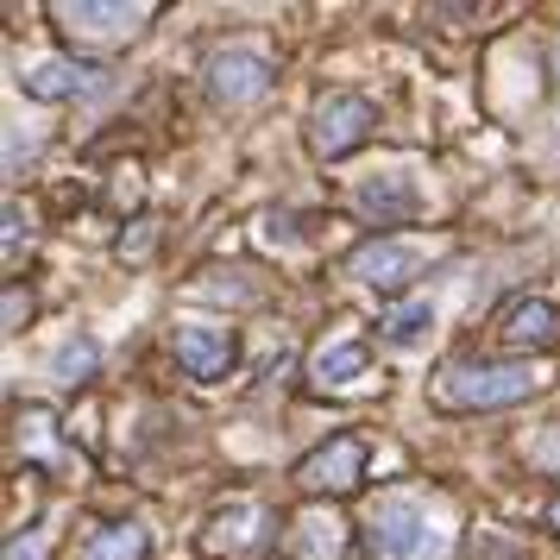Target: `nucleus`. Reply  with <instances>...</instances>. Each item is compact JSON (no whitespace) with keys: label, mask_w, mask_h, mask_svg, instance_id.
<instances>
[{"label":"nucleus","mask_w":560,"mask_h":560,"mask_svg":"<svg viewBox=\"0 0 560 560\" xmlns=\"http://www.w3.org/2000/svg\"><path fill=\"white\" fill-rule=\"evenodd\" d=\"M145 529L139 523H107V529H95L89 541H82L77 560H145Z\"/></svg>","instance_id":"4468645a"},{"label":"nucleus","mask_w":560,"mask_h":560,"mask_svg":"<svg viewBox=\"0 0 560 560\" xmlns=\"http://www.w3.org/2000/svg\"><path fill=\"white\" fill-rule=\"evenodd\" d=\"M51 441H57V416L51 409H20V447H26L32 459H51Z\"/></svg>","instance_id":"f3484780"},{"label":"nucleus","mask_w":560,"mask_h":560,"mask_svg":"<svg viewBox=\"0 0 560 560\" xmlns=\"http://www.w3.org/2000/svg\"><path fill=\"white\" fill-rule=\"evenodd\" d=\"M26 296H20V283H13V290H7V328H20V322H26Z\"/></svg>","instance_id":"b1692460"},{"label":"nucleus","mask_w":560,"mask_h":560,"mask_svg":"<svg viewBox=\"0 0 560 560\" xmlns=\"http://www.w3.org/2000/svg\"><path fill=\"white\" fill-rule=\"evenodd\" d=\"M429 328H434V308L429 303H397L378 322V334L390 340V347H416V340H429Z\"/></svg>","instance_id":"dca6fc26"},{"label":"nucleus","mask_w":560,"mask_h":560,"mask_svg":"<svg viewBox=\"0 0 560 560\" xmlns=\"http://www.w3.org/2000/svg\"><path fill=\"white\" fill-rule=\"evenodd\" d=\"M152 240H158V228H152V221H139V233L120 240V258H145V253H152Z\"/></svg>","instance_id":"5701e85b"},{"label":"nucleus","mask_w":560,"mask_h":560,"mask_svg":"<svg viewBox=\"0 0 560 560\" xmlns=\"http://www.w3.org/2000/svg\"><path fill=\"white\" fill-rule=\"evenodd\" d=\"M529 466H541V472H555L560 479V422H548V429L529 441Z\"/></svg>","instance_id":"aec40b11"},{"label":"nucleus","mask_w":560,"mask_h":560,"mask_svg":"<svg viewBox=\"0 0 560 560\" xmlns=\"http://www.w3.org/2000/svg\"><path fill=\"white\" fill-rule=\"evenodd\" d=\"M359 479H365V441L359 434H334V441H322L315 454L296 466V485L303 491H328V498H347V491H359Z\"/></svg>","instance_id":"20e7f679"},{"label":"nucleus","mask_w":560,"mask_h":560,"mask_svg":"<svg viewBox=\"0 0 560 560\" xmlns=\"http://www.w3.org/2000/svg\"><path fill=\"white\" fill-rule=\"evenodd\" d=\"M548 523H555V529H560V498H555V504H548Z\"/></svg>","instance_id":"393cba45"},{"label":"nucleus","mask_w":560,"mask_h":560,"mask_svg":"<svg viewBox=\"0 0 560 560\" xmlns=\"http://www.w3.org/2000/svg\"><path fill=\"white\" fill-rule=\"evenodd\" d=\"M535 372L529 365H491V359H454L441 365L429 384V404L434 409H510L523 404L535 390Z\"/></svg>","instance_id":"f257e3e1"},{"label":"nucleus","mask_w":560,"mask_h":560,"mask_svg":"<svg viewBox=\"0 0 560 560\" xmlns=\"http://www.w3.org/2000/svg\"><path fill=\"white\" fill-rule=\"evenodd\" d=\"M265 89H271V57L246 51V45L208 57V95L221 107H246V102H258Z\"/></svg>","instance_id":"423d86ee"},{"label":"nucleus","mask_w":560,"mask_h":560,"mask_svg":"<svg viewBox=\"0 0 560 560\" xmlns=\"http://www.w3.org/2000/svg\"><path fill=\"white\" fill-rule=\"evenodd\" d=\"M422 555H434L429 510L404 491L378 498V510L365 516V560H422Z\"/></svg>","instance_id":"f03ea898"},{"label":"nucleus","mask_w":560,"mask_h":560,"mask_svg":"<svg viewBox=\"0 0 560 560\" xmlns=\"http://www.w3.org/2000/svg\"><path fill=\"white\" fill-rule=\"evenodd\" d=\"M359 208H365L372 221H409V214L422 208V189H416V177H404V171H384V177L359 183Z\"/></svg>","instance_id":"f8f14e48"},{"label":"nucleus","mask_w":560,"mask_h":560,"mask_svg":"<svg viewBox=\"0 0 560 560\" xmlns=\"http://www.w3.org/2000/svg\"><path fill=\"white\" fill-rule=\"evenodd\" d=\"M308 378L322 384V390H347V384L365 378V347L359 340H328L322 353L308 359Z\"/></svg>","instance_id":"ddd939ff"},{"label":"nucleus","mask_w":560,"mask_h":560,"mask_svg":"<svg viewBox=\"0 0 560 560\" xmlns=\"http://www.w3.org/2000/svg\"><path fill=\"white\" fill-rule=\"evenodd\" d=\"M372 127H378V107L353 89H334L308 114V145H315V158H347L372 139Z\"/></svg>","instance_id":"7ed1b4c3"},{"label":"nucleus","mask_w":560,"mask_h":560,"mask_svg":"<svg viewBox=\"0 0 560 560\" xmlns=\"http://www.w3.org/2000/svg\"><path fill=\"white\" fill-rule=\"evenodd\" d=\"M416 271H422V253H416L409 240H365V246L347 258V278L365 283V290H404Z\"/></svg>","instance_id":"0eeeda50"},{"label":"nucleus","mask_w":560,"mask_h":560,"mask_svg":"<svg viewBox=\"0 0 560 560\" xmlns=\"http://www.w3.org/2000/svg\"><path fill=\"white\" fill-rule=\"evenodd\" d=\"M258 523H265V510H258L253 498H233V504H221L208 516V529L196 535V548H202L208 560H233L258 541Z\"/></svg>","instance_id":"9d476101"},{"label":"nucleus","mask_w":560,"mask_h":560,"mask_svg":"<svg viewBox=\"0 0 560 560\" xmlns=\"http://www.w3.org/2000/svg\"><path fill=\"white\" fill-rule=\"evenodd\" d=\"M45 548H51V535L26 529V535H13V541H7V560H45Z\"/></svg>","instance_id":"412c9836"},{"label":"nucleus","mask_w":560,"mask_h":560,"mask_svg":"<svg viewBox=\"0 0 560 560\" xmlns=\"http://www.w3.org/2000/svg\"><path fill=\"white\" fill-rule=\"evenodd\" d=\"M498 340H504L510 353H541V347H555L560 340V308L548 296H523V303L504 308V322H498Z\"/></svg>","instance_id":"9b49d317"},{"label":"nucleus","mask_w":560,"mask_h":560,"mask_svg":"<svg viewBox=\"0 0 560 560\" xmlns=\"http://www.w3.org/2000/svg\"><path fill=\"white\" fill-rule=\"evenodd\" d=\"M303 555L308 560H334V555H340V535H334V523L308 516V523H303Z\"/></svg>","instance_id":"6ab92c4d"},{"label":"nucleus","mask_w":560,"mask_h":560,"mask_svg":"<svg viewBox=\"0 0 560 560\" xmlns=\"http://www.w3.org/2000/svg\"><path fill=\"white\" fill-rule=\"evenodd\" d=\"M253 271H208L189 283V296H233V303H258V283H246Z\"/></svg>","instance_id":"a211bd4d"},{"label":"nucleus","mask_w":560,"mask_h":560,"mask_svg":"<svg viewBox=\"0 0 560 560\" xmlns=\"http://www.w3.org/2000/svg\"><path fill=\"white\" fill-rule=\"evenodd\" d=\"M20 89H26V102H77V95L102 89V70L82 63V57H45L20 77Z\"/></svg>","instance_id":"1a4fd4ad"},{"label":"nucleus","mask_w":560,"mask_h":560,"mask_svg":"<svg viewBox=\"0 0 560 560\" xmlns=\"http://www.w3.org/2000/svg\"><path fill=\"white\" fill-rule=\"evenodd\" d=\"M51 13L70 38H127L152 20V7H120V0H57Z\"/></svg>","instance_id":"6e6552de"},{"label":"nucleus","mask_w":560,"mask_h":560,"mask_svg":"<svg viewBox=\"0 0 560 560\" xmlns=\"http://www.w3.org/2000/svg\"><path fill=\"white\" fill-rule=\"evenodd\" d=\"M171 347H177V365L189 372V378H228L233 359H240V340H233V328H221V322H177L171 328Z\"/></svg>","instance_id":"39448f33"},{"label":"nucleus","mask_w":560,"mask_h":560,"mask_svg":"<svg viewBox=\"0 0 560 560\" xmlns=\"http://www.w3.org/2000/svg\"><path fill=\"white\" fill-rule=\"evenodd\" d=\"M95 365H102V347H95L89 334H70V340L51 353V378L57 384H89L95 378Z\"/></svg>","instance_id":"2eb2a0df"},{"label":"nucleus","mask_w":560,"mask_h":560,"mask_svg":"<svg viewBox=\"0 0 560 560\" xmlns=\"http://www.w3.org/2000/svg\"><path fill=\"white\" fill-rule=\"evenodd\" d=\"M20 240H26V208L7 202V258H20Z\"/></svg>","instance_id":"4be33fe9"}]
</instances>
